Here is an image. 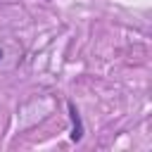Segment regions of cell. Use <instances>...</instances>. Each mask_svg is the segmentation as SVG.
<instances>
[{
  "instance_id": "2",
  "label": "cell",
  "mask_w": 152,
  "mask_h": 152,
  "mask_svg": "<svg viewBox=\"0 0 152 152\" xmlns=\"http://www.w3.org/2000/svg\"><path fill=\"white\" fill-rule=\"evenodd\" d=\"M0 57H2V50H0Z\"/></svg>"
},
{
  "instance_id": "1",
  "label": "cell",
  "mask_w": 152,
  "mask_h": 152,
  "mask_svg": "<svg viewBox=\"0 0 152 152\" xmlns=\"http://www.w3.org/2000/svg\"><path fill=\"white\" fill-rule=\"evenodd\" d=\"M66 107H69V119H71V140L78 142L83 138V121H81V114H78V109H76L74 102H69Z\"/></svg>"
}]
</instances>
